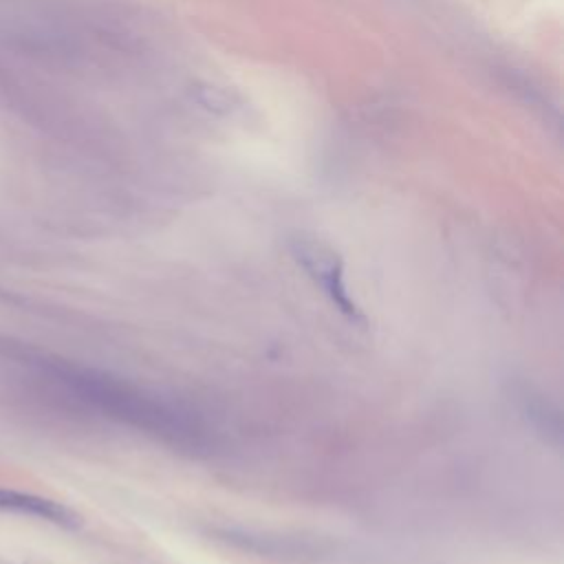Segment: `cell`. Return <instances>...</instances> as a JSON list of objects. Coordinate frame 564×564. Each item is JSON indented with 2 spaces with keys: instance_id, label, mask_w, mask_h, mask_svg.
Returning <instances> with one entry per match:
<instances>
[{
  "instance_id": "3957f363",
  "label": "cell",
  "mask_w": 564,
  "mask_h": 564,
  "mask_svg": "<svg viewBox=\"0 0 564 564\" xmlns=\"http://www.w3.org/2000/svg\"><path fill=\"white\" fill-rule=\"evenodd\" d=\"M0 511L53 522L59 527L77 524V516L70 509H66L64 505L42 498V496H35V494H24V491L4 489V487H0Z\"/></svg>"
},
{
  "instance_id": "6da1fadb",
  "label": "cell",
  "mask_w": 564,
  "mask_h": 564,
  "mask_svg": "<svg viewBox=\"0 0 564 564\" xmlns=\"http://www.w3.org/2000/svg\"><path fill=\"white\" fill-rule=\"evenodd\" d=\"M31 379L99 416L143 430L163 441L185 443L194 434L192 423L163 401L106 372L68 361L42 359L31 364Z\"/></svg>"
},
{
  "instance_id": "7a4b0ae2",
  "label": "cell",
  "mask_w": 564,
  "mask_h": 564,
  "mask_svg": "<svg viewBox=\"0 0 564 564\" xmlns=\"http://www.w3.org/2000/svg\"><path fill=\"white\" fill-rule=\"evenodd\" d=\"M295 258L306 269V273L313 278V282L328 295V300L352 322H364V315L359 313L357 304L352 302L339 258L324 245L313 240H300L295 245Z\"/></svg>"
}]
</instances>
